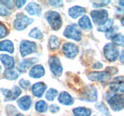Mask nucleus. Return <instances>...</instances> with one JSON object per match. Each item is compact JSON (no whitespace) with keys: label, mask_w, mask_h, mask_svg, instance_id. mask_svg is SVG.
Instances as JSON below:
<instances>
[{"label":"nucleus","mask_w":124,"mask_h":116,"mask_svg":"<svg viewBox=\"0 0 124 116\" xmlns=\"http://www.w3.org/2000/svg\"><path fill=\"white\" fill-rule=\"evenodd\" d=\"M95 108L99 110L101 113H102L103 114L106 115V116H108L110 114L108 109L105 106V104L103 103L102 102L97 103L95 105Z\"/></svg>","instance_id":"nucleus-29"},{"label":"nucleus","mask_w":124,"mask_h":116,"mask_svg":"<svg viewBox=\"0 0 124 116\" xmlns=\"http://www.w3.org/2000/svg\"><path fill=\"white\" fill-rule=\"evenodd\" d=\"M35 109L39 112H45L47 109V105L44 100L38 102L35 105Z\"/></svg>","instance_id":"nucleus-28"},{"label":"nucleus","mask_w":124,"mask_h":116,"mask_svg":"<svg viewBox=\"0 0 124 116\" xmlns=\"http://www.w3.org/2000/svg\"><path fill=\"white\" fill-rule=\"evenodd\" d=\"M64 35L67 38L71 39L76 41H80L82 37L81 30L75 24H72L67 27L64 31Z\"/></svg>","instance_id":"nucleus-3"},{"label":"nucleus","mask_w":124,"mask_h":116,"mask_svg":"<svg viewBox=\"0 0 124 116\" xmlns=\"http://www.w3.org/2000/svg\"><path fill=\"white\" fill-rule=\"evenodd\" d=\"M47 89V85L43 82H38L33 85L32 93L36 97H41Z\"/></svg>","instance_id":"nucleus-12"},{"label":"nucleus","mask_w":124,"mask_h":116,"mask_svg":"<svg viewBox=\"0 0 124 116\" xmlns=\"http://www.w3.org/2000/svg\"><path fill=\"white\" fill-rule=\"evenodd\" d=\"M123 54H124V51L122 52V55H121V60L122 62H123V59H124V57H123Z\"/></svg>","instance_id":"nucleus-45"},{"label":"nucleus","mask_w":124,"mask_h":116,"mask_svg":"<svg viewBox=\"0 0 124 116\" xmlns=\"http://www.w3.org/2000/svg\"><path fill=\"white\" fill-rule=\"evenodd\" d=\"M0 50L6 51L10 53L14 51V47L13 43L9 40H4L0 42Z\"/></svg>","instance_id":"nucleus-21"},{"label":"nucleus","mask_w":124,"mask_h":116,"mask_svg":"<svg viewBox=\"0 0 124 116\" xmlns=\"http://www.w3.org/2000/svg\"><path fill=\"white\" fill-rule=\"evenodd\" d=\"M97 99H98V95H97L96 89L91 85L85 88L84 90L82 93L81 97L80 98L81 100L91 102L96 101Z\"/></svg>","instance_id":"nucleus-8"},{"label":"nucleus","mask_w":124,"mask_h":116,"mask_svg":"<svg viewBox=\"0 0 124 116\" xmlns=\"http://www.w3.org/2000/svg\"><path fill=\"white\" fill-rule=\"evenodd\" d=\"M0 60L2 62L4 66L7 68H10L14 66L15 62L13 58L12 57L7 55V54H1L0 55Z\"/></svg>","instance_id":"nucleus-20"},{"label":"nucleus","mask_w":124,"mask_h":116,"mask_svg":"<svg viewBox=\"0 0 124 116\" xmlns=\"http://www.w3.org/2000/svg\"><path fill=\"white\" fill-rule=\"evenodd\" d=\"M45 74V70L43 66L40 65H36L33 66L29 72V75L31 77L35 79L40 78L42 77Z\"/></svg>","instance_id":"nucleus-17"},{"label":"nucleus","mask_w":124,"mask_h":116,"mask_svg":"<svg viewBox=\"0 0 124 116\" xmlns=\"http://www.w3.org/2000/svg\"><path fill=\"white\" fill-rule=\"evenodd\" d=\"M50 69L52 73L56 76H60L62 72V66L59 58L56 56H52L48 60Z\"/></svg>","instance_id":"nucleus-9"},{"label":"nucleus","mask_w":124,"mask_h":116,"mask_svg":"<svg viewBox=\"0 0 124 116\" xmlns=\"http://www.w3.org/2000/svg\"><path fill=\"white\" fill-rule=\"evenodd\" d=\"M124 96L120 94H115L110 97L108 100V104L113 110L119 111L124 108Z\"/></svg>","instance_id":"nucleus-7"},{"label":"nucleus","mask_w":124,"mask_h":116,"mask_svg":"<svg viewBox=\"0 0 124 116\" xmlns=\"http://www.w3.org/2000/svg\"><path fill=\"white\" fill-rule=\"evenodd\" d=\"M59 109H60V108H59V106L57 105H55V104L51 105L50 106V111L52 113H56V112H58Z\"/></svg>","instance_id":"nucleus-40"},{"label":"nucleus","mask_w":124,"mask_h":116,"mask_svg":"<svg viewBox=\"0 0 124 116\" xmlns=\"http://www.w3.org/2000/svg\"><path fill=\"white\" fill-rule=\"evenodd\" d=\"M19 85L24 89H27L30 87V82L29 80H27L23 79L19 80Z\"/></svg>","instance_id":"nucleus-37"},{"label":"nucleus","mask_w":124,"mask_h":116,"mask_svg":"<svg viewBox=\"0 0 124 116\" xmlns=\"http://www.w3.org/2000/svg\"><path fill=\"white\" fill-rule=\"evenodd\" d=\"M36 50V45L35 42L27 40H23L20 44L21 55L22 57L30 54L35 52Z\"/></svg>","instance_id":"nucleus-6"},{"label":"nucleus","mask_w":124,"mask_h":116,"mask_svg":"<svg viewBox=\"0 0 124 116\" xmlns=\"http://www.w3.org/2000/svg\"><path fill=\"white\" fill-rule=\"evenodd\" d=\"M25 10L31 15L39 16L42 11V8L38 4L35 2H30L26 6Z\"/></svg>","instance_id":"nucleus-15"},{"label":"nucleus","mask_w":124,"mask_h":116,"mask_svg":"<svg viewBox=\"0 0 124 116\" xmlns=\"http://www.w3.org/2000/svg\"><path fill=\"white\" fill-rule=\"evenodd\" d=\"M33 19L29 18L23 13H18L16 16L14 21L15 29L18 30H24L29 25L33 22Z\"/></svg>","instance_id":"nucleus-2"},{"label":"nucleus","mask_w":124,"mask_h":116,"mask_svg":"<svg viewBox=\"0 0 124 116\" xmlns=\"http://www.w3.org/2000/svg\"><path fill=\"white\" fill-rule=\"evenodd\" d=\"M117 71H118V70L115 67H107L105 70V72H107L110 76L117 73Z\"/></svg>","instance_id":"nucleus-38"},{"label":"nucleus","mask_w":124,"mask_h":116,"mask_svg":"<svg viewBox=\"0 0 124 116\" xmlns=\"http://www.w3.org/2000/svg\"><path fill=\"white\" fill-rule=\"evenodd\" d=\"M60 45V42L58 37L55 36H52L49 39V46L52 50L58 49Z\"/></svg>","instance_id":"nucleus-26"},{"label":"nucleus","mask_w":124,"mask_h":116,"mask_svg":"<svg viewBox=\"0 0 124 116\" xmlns=\"http://www.w3.org/2000/svg\"><path fill=\"white\" fill-rule=\"evenodd\" d=\"M104 56L109 62H114L117 59L119 56L118 50L112 43L107 44L104 48Z\"/></svg>","instance_id":"nucleus-5"},{"label":"nucleus","mask_w":124,"mask_h":116,"mask_svg":"<svg viewBox=\"0 0 124 116\" xmlns=\"http://www.w3.org/2000/svg\"><path fill=\"white\" fill-rule=\"evenodd\" d=\"M115 28H114V29H111L108 31H107V32L106 37L108 39H111V37H112L113 36L115 35L114 34H115L116 30H117V29H116V30H115Z\"/></svg>","instance_id":"nucleus-41"},{"label":"nucleus","mask_w":124,"mask_h":116,"mask_svg":"<svg viewBox=\"0 0 124 116\" xmlns=\"http://www.w3.org/2000/svg\"><path fill=\"white\" fill-rule=\"evenodd\" d=\"M103 67V65L101 62H96L93 65V68L94 69H101Z\"/></svg>","instance_id":"nucleus-44"},{"label":"nucleus","mask_w":124,"mask_h":116,"mask_svg":"<svg viewBox=\"0 0 124 116\" xmlns=\"http://www.w3.org/2000/svg\"><path fill=\"white\" fill-rule=\"evenodd\" d=\"M2 94L4 95L5 98L8 100H12V97H13V93L12 90H10L8 89H5V88H2L1 89Z\"/></svg>","instance_id":"nucleus-33"},{"label":"nucleus","mask_w":124,"mask_h":116,"mask_svg":"<svg viewBox=\"0 0 124 116\" xmlns=\"http://www.w3.org/2000/svg\"><path fill=\"white\" fill-rule=\"evenodd\" d=\"M119 4H121V5L122 6H124V1H119Z\"/></svg>","instance_id":"nucleus-46"},{"label":"nucleus","mask_w":124,"mask_h":116,"mask_svg":"<svg viewBox=\"0 0 124 116\" xmlns=\"http://www.w3.org/2000/svg\"><path fill=\"white\" fill-rule=\"evenodd\" d=\"M110 88L113 91H120L121 93H124V82L122 81H116L114 80V82L110 84Z\"/></svg>","instance_id":"nucleus-24"},{"label":"nucleus","mask_w":124,"mask_h":116,"mask_svg":"<svg viewBox=\"0 0 124 116\" xmlns=\"http://www.w3.org/2000/svg\"><path fill=\"white\" fill-rule=\"evenodd\" d=\"M86 13V11L84 7H81V6H76L71 7L69 9V13L70 16H71L72 18L76 19L78 18L79 16L83 15Z\"/></svg>","instance_id":"nucleus-16"},{"label":"nucleus","mask_w":124,"mask_h":116,"mask_svg":"<svg viewBox=\"0 0 124 116\" xmlns=\"http://www.w3.org/2000/svg\"><path fill=\"white\" fill-rule=\"evenodd\" d=\"M16 116H24V115L21 114H17Z\"/></svg>","instance_id":"nucleus-47"},{"label":"nucleus","mask_w":124,"mask_h":116,"mask_svg":"<svg viewBox=\"0 0 124 116\" xmlns=\"http://www.w3.org/2000/svg\"><path fill=\"white\" fill-rule=\"evenodd\" d=\"M29 36L31 37H33L35 39H41L43 37V35H42V33L41 32L39 29H33L29 33Z\"/></svg>","instance_id":"nucleus-32"},{"label":"nucleus","mask_w":124,"mask_h":116,"mask_svg":"<svg viewBox=\"0 0 124 116\" xmlns=\"http://www.w3.org/2000/svg\"><path fill=\"white\" fill-rule=\"evenodd\" d=\"M111 76L105 71L101 72H91L88 74V78L92 81H99L107 82L110 79Z\"/></svg>","instance_id":"nucleus-11"},{"label":"nucleus","mask_w":124,"mask_h":116,"mask_svg":"<svg viewBox=\"0 0 124 116\" xmlns=\"http://www.w3.org/2000/svg\"><path fill=\"white\" fill-rule=\"evenodd\" d=\"M90 15L94 24L99 26L103 25L107 20L108 12L105 10H96L91 12Z\"/></svg>","instance_id":"nucleus-4"},{"label":"nucleus","mask_w":124,"mask_h":116,"mask_svg":"<svg viewBox=\"0 0 124 116\" xmlns=\"http://www.w3.org/2000/svg\"><path fill=\"white\" fill-rule=\"evenodd\" d=\"M110 3V1H101L100 2H96L93 4V7L94 8H98V7H103L104 6H107Z\"/></svg>","instance_id":"nucleus-36"},{"label":"nucleus","mask_w":124,"mask_h":116,"mask_svg":"<svg viewBox=\"0 0 124 116\" xmlns=\"http://www.w3.org/2000/svg\"><path fill=\"white\" fill-rule=\"evenodd\" d=\"M113 24V20L112 19H108L103 25L98 27V31L102 32H107L111 29Z\"/></svg>","instance_id":"nucleus-25"},{"label":"nucleus","mask_w":124,"mask_h":116,"mask_svg":"<svg viewBox=\"0 0 124 116\" xmlns=\"http://www.w3.org/2000/svg\"><path fill=\"white\" fill-rule=\"evenodd\" d=\"M12 13V10L10 8L7 7L6 5L0 3V14L4 16H9Z\"/></svg>","instance_id":"nucleus-30"},{"label":"nucleus","mask_w":124,"mask_h":116,"mask_svg":"<svg viewBox=\"0 0 124 116\" xmlns=\"http://www.w3.org/2000/svg\"><path fill=\"white\" fill-rule=\"evenodd\" d=\"M38 61V59L36 58H31L21 60L19 64V68H20L19 71L21 72V71L25 72L27 70L31 67L33 65L36 64Z\"/></svg>","instance_id":"nucleus-14"},{"label":"nucleus","mask_w":124,"mask_h":116,"mask_svg":"<svg viewBox=\"0 0 124 116\" xmlns=\"http://www.w3.org/2000/svg\"><path fill=\"white\" fill-rule=\"evenodd\" d=\"M26 1H16V6L18 8H21L22 6H24Z\"/></svg>","instance_id":"nucleus-43"},{"label":"nucleus","mask_w":124,"mask_h":116,"mask_svg":"<svg viewBox=\"0 0 124 116\" xmlns=\"http://www.w3.org/2000/svg\"><path fill=\"white\" fill-rule=\"evenodd\" d=\"M0 3L6 5L7 7L12 9L13 7V1H0Z\"/></svg>","instance_id":"nucleus-42"},{"label":"nucleus","mask_w":124,"mask_h":116,"mask_svg":"<svg viewBox=\"0 0 124 116\" xmlns=\"http://www.w3.org/2000/svg\"><path fill=\"white\" fill-rule=\"evenodd\" d=\"M78 24L82 29L90 30L92 29V25L89 18L87 16H84L79 20Z\"/></svg>","instance_id":"nucleus-23"},{"label":"nucleus","mask_w":124,"mask_h":116,"mask_svg":"<svg viewBox=\"0 0 124 116\" xmlns=\"http://www.w3.org/2000/svg\"><path fill=\"white\" fill-rule=\"evenodd\" d=\"M112 41L113 44L117 45L119 46H124V36L122 34H116L114 35L112 37Z\"/></svg>","instance_id":"nucleus-27"},{"label":"nucleus","mask_w":124,"mask_h":116,"mask_svg":"<svg viewBox=\"0 0 124 116\" xmlns=\"http://www.w3.org/2000/svg\"><path fill=\"white\" fill-rule=\"evenodd\" d=\"M7 35V29L6 27L0 22V39L6 37Z\"/></svg>","instance_id":"nucleus-34"},{"label":"nucleus","mask_w":124,"mask_h":116,"mask_svg":"<svg viewBox=\"0 0 124 116\" xmlns=\"http://www.w3.org/2000/svg\"><path fill=\"white\" fill-rule=\"evenodd\" d=\"M58 95V91L56 89L50 88L46 94V98L49 101H53Z\"/></svg>","instance_id":"nucleus-31"},{"label":"nucleus","mask_w":124,"mask_h":116,"mask_svg":"<svg viewBox=\"0 0 124 116\" xmlns=\"http://www.w3.org/2000/svg\"><path fill=\"white\" fill-rule=\"evenodd\" d=\"M49 4L54 7H60L63 5L62 1H50Z\"/></svg>","instance_id":"nucleus-39"},{"label":"nucleus","mask_w":124,"mask_h":116,"mask_svg":"<svg viewBox=\"0 0 124 116\" xmlns=\"http://www.w3.org/2000/svg\"><path fill=\"white\" fill-rule=\"evenodd\" d=\"M1 66H0V72H1Z\"/></svg>","instance_id":"nucleus-48"},{"label":"nucleus","mask_w":124,"mask_h":116,"mask_svg":"<svg viewBox=\"0 0 124 116\" xmlns=\"http://www.w3.org/2000/svg\"><path fill=\"white\" fill-rule=\"evenodd\" d=\"M75 116H90L92 111L84 107H78L73 110Z\"/></svg>","instance_id":"nucleus-22"},{"label":"nucleus","mask_w":124,"mask_h":116,"mask_svg":"<svg viewBox=\"0 0 124 116\" xmlns=\"http://www.w3.org/2000/svg\"><path fill=\"white\" fill-rule=\"evenodd\" d=\"M21 74V71L17 68L12 67L10 68H7L4 71V76L7 79L10 80H15L18 78Z\"/></svg>","instance_id":"nucleus-13"},{"label":"nucleus","mask_w":124,"mask_h":116,"mask_svg":"<svg viewBox=\"0 0 124 116\" xmlns=\"http://www.w3.org/2000/svg\"><path fill=\"white\" fill-rule=\"evenodd\" d=\"M12 93H13V97H12V100H15V99H16V98H18V97L21 94V89L17 87H13V88L12 89Z\"/></svg>","instance_id":"nucleus-35"},{"label":"nucleus","mask_w":124,"mask_h":116,"mask_svg":"<svg viewBox=\"0 0 124 116\" xmlns=\"http://www.w3.org/2000/svg\"><path fill=\"white\" fill-rule=\"evenodd\" d=\"M45 17L53 30H58L61 27L62 22L61 17L58 12L48 11L46 13Z\"/></svg>","instance_id":"nucleus-1"},{"label":"nucleus","mask_w":124,"mask_h":116,"mask_svg":"<svg viewBox=\"0 0 124 116\" xmlns=\"http://www.w3.org/2000/svg\"><path fill=\"white\" fill-rule=\"evenodd\" d=\"M59 103L64 105H71L73 103V99L71 95L65 91H62L60 93L58 97Z\"/></svg>","instance_id":"nucleus-18"},{"label":"nucleus","mask_w":124,"mask_h":116,"mask_svg":"<svg viewBox=\"0 0 124 116\" xmlns=\"http://www.w3.org/2000/svg\"><path fill=\"white\" fill-rule=\"evenodd\" d=\"M62 51L65 56L70 59H73L79 51L77 46L71 42H67L62 46Z\"/></svg>","instance_id":"nucleus-10"},{"label":"nucleus","mask_w":124,"mask_h":116,"mask_svg":"<svg viewBox=\"0 0 124 116\" xmlns=\"http://www.w3.org/2000/svg\"><path fill=\"white\" fill-rule=\"evenodd\" d=\"M19 107L23 111H27L30 108L31 104V98L29 96H24L21 97L17 102Z\"/></svg>","instance_id":"nucleus-19"}]
</instances>
